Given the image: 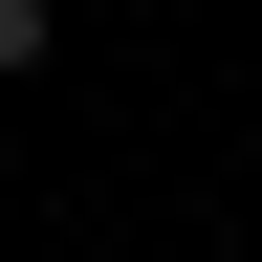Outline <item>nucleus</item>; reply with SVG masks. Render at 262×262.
Wrapping results in <instances>:
<instances>
[{
    "label": "nucleus",
    "instance_id": "obj_1",
    "mask_svg": "<svg viewBox=\"0 0 262 262\" xmlns=\"http://www.w3.org/2000/svg\"><path fill=\"white\" fill-rule=\"evenodd\" d=\"M0 66H44V0H0Z\"/></svg>",
    "mask_w": 262,
    "mask_h": 262
}]
</instances>
